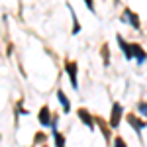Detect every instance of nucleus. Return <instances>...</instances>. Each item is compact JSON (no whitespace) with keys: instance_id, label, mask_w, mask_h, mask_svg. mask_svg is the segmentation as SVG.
<instances>
[{"instance_id":"obj_19","label":"nucleus","mask_w":147,"mask_h":147,"mask_svg":"<svg viewBox=\"0 0 147 147\" xmlns=\"http://www.w3.org/2000/svg\"><path fill=\"white\" fill-rule=\"evenodd\" d=\"M43 147H47V145H43Z\"/></svg>"},{"instance_id":"obj_18","label":"nucleus","mask_w":147,"mask_h":147,"mask_svg":"<svg viewBox=\"0 0 147 147\" xmlns=\"http://www.w3.org/2000/svg\"><path fill=\"white\" fill-rule=\"evenodd\" d=\"M114 4H120V0H114Z\"/></svg>"},{"instance_id":"obj_14","label":"nucleus","mask_w":147,"mask_h":147,"mask_svg":"<svg viewBox=\"0 0 147 147\" xmlns=\"http://www.w3.org/2000/svg\"><path fill=\"white\" fill-rule=\"evenodd\" d=\"M45 139H47V136L43 134V131H37V134H35V139H34V143H35V145H37V143H43Z\"/></svg>"},{"instance_id":"obj_10","label":"nucleus","mask_w":147,"mask_h":147,"mask_svg":"<svg viewBox=\"0 0 147 147\" xmlns=\"http://www.w3.org/2000/svg\"><path fill=\"white\" fill-rule=\"evenodd\" d=\"M57 100L61 104V108H63V112H71V100H69L67 96H65V92L63 90H57Z\"/></svg>"},{"instance_id":"obj_1","label":"nucleus","mask_w":147,"mask_h":147,"mask_svg":"<svg viewBox=\"0 0 147 147\" xmlns=\"http://www.w3.org/2000/svg\"><path fill=\"white\" fill-rule=\"evenodd\" d=\"M122 116H124V106H122L120 102H114L112 104V112H110V120H108L110 129H118V127H120Z\"/></svg>"},{"instance_id":"obj_4","label":"nucleus","mask_w":147,"mask_h":147,"mask_svg":"<svg viewBox=\"0 0 147 147\" xmlns=\"http://www.w3.org/2000/svg\"><path fill=\"white\" fill-rule=\"evenodd\" d=\"M125 122L131 125L134 129H136V134L137 137H141V131L145 129V125H147V120H143V118H139V116H136V114H127L125 116Z\"/></svg>"},{"instance_id":"obj_9","label":"nucleus","mask_w":147,"mask_h":147,"mask_svg":"<svg viewBox=\"0 0 147 147\" xmlns=\"http://www.w3.org/2000/svg\"><path fill=\"white\" fill-rule=\"evenodd\" d=\"M67 8H69V14H71V18H73V35H79L80 34V24H79V18H77V14L73 10V6H71V2H67Z\"/></svg>"},{"instance_id":"obj_17","label":"nucleus","mask_w":147,"mask_h":147,"mask_svg":"<svg viewBox=\"0 0 147 147\" xmlns=\"http://www.w3.org/2000/svg\"><path fill=\"white\" fill-rule=\"evenodd\" d=\"M82 2H84V4H86V8H88V10H90L92 14H94V12H96V10H94V0H82Z\"/></svg>"},{"instance_id":"obj_16","label":"nucleus","mask_w":147,"mask_h":147,"mask_svg":"<svg viewBox=\"0 0 147 147\" xmlns=\"http://www.w3.org/2000/svg\"><path fill=\"white\" fill-rule=\"evenodd\" d=\"M114 147H127L125 141H124V137H116V139H114Z\"/></svg>"},{"instance_id":"obj_2","label":"nucleus","mask_w":147,"mask_h":147,"mask_svg":"<svg viewBox=\"0 0 147 147\" xmlns=\"http://www.w3.org/2000/svg\"><path fill=\"white\" fill-rule=\"evenodd\" d=\"M65 71L71 79V86L75 90H79V65H77V61H65Z\"/></svg>"},{"instance_id":"obj_15","label":"nucleus","mask_w":147,"mask_h":147,"mask_svg":"<svg viewBox=\"0 0 147 147\" xmlns=\"http://www.w3.org/2000/svg\"><path fill=\"white\" fill-rule=\"evenodd\" d=\"M137 112L141 114L143 118H147V102H141V104H137Z\"/></svg>"},{"instance_id":"obj_5","label":"nucleus","mask_w":147,"mask_h":147,"mask_svg":"<svg viewBox=\"0 0 147 147\" xmlns=\"http://www.w3.org/2000/svg\"><path fill=\"white\" fill-rule=\"evenodd\" d=\"M131 55H134V61L137 65H145L147 63V53L139 43H131Z\"/></svg>"},{"instance_id":"obj_12","label":"nucleus","mask_w":147,"mask_h":147,"mask_svg":"<svg viewBox=\"0 0 147 147\" xmlns=\"http://www.w3.org/2000/svg\"><path fill=\"white\" fill-rule=\"evenodd\" d=\"M51 137H53V141H55V147H65V145H67V141H65V136H63L59 129L51 131Z\"/></svg>"},{"instance_id":"obj_7","label":"nucleus","mask_w":147,"mask_h":147,"mask_svg":"<svg viewBox=\"0 0 147 147\" xmlns=\"http://www.w3.org/2000/svg\"><path fill=\"white\" fill-rule=\"evenodd\" d=\"M77 114H79L80 122H82V124L86 125L88 129H94V118L90 116V112H88L86 108H79V112H77Z\"/></svg>"},{"instance_id":"obj_3","label":"nucleus","mask_w":147,"mask_h":147,"mask_svg":"<svg viewBox=\"0 0 147 147\" xmlns=\"http://www.w3.org/2000/svg\"><path fill=\"white\" fill-rule=\"evenodd\" d=\"M120 20H122L124 24H129V26H131L134 30H137V32L141 30V20H139V16H137L134 10H129V8H125V10L122 12Z\"/></svg>"},{"instance_id":"obj_6","label":"nucleus","mask_w":147,"mask_h":147,"mask_svg":"<svg viewBox=\"0 0 147 147\" xmlns=\"http://www.w3.org/2000/svg\"><path fill=\"white\" fill-rule=\"evenodd\" d=\"M116 39H118V45H120V49H122L124 57L127 59V61H134V55H131V43H127V41H125L120 34L116 35Z\"/></svg>"},{"instance_id":"obj_8","label":"nucleus","mask_w":147,"mask_h":147,"mask_svg":"<svg viewBox=\"0 0 147 147\" xmlns=\"http://www.w3.org/2000/svg\"><path fill=\"white\" fill-rule=\"evenodd\" d=\"M37 120H39V124L43 127H49V124H51V110H49V106H41V110L37 114Z\"/></svg>"},{"instance_id":"obj_11","label":"nucleus","mask_w":147,"mask_h":147,"mask_svg":"<svg viewBox=\"0 0 147 147\" xmlns=\"http://www.w3.org/2000/svg\"><path fill=\"white\" fill-rule=\"evenodd\" d=\"M94 124H98V127L102 129V136H104V139H106V141H110V125L104 124V122H102V118H94Z\"/></svg>"},{"instance_id":"obj_13","label":"nucleus","mask_w":147,"mask_h":147,"mask_svg":"<svg viewBox=\"0 0 147 147\" xmlns=\"http://www.w3.org/2000/svg\"><path fill=\"white\" fill-rule=\"evenodd\" d=\"M102 61H104V65H106V67L110 65V49H108L106 43L102 45Z\"/></svg>"}]
</instances>
